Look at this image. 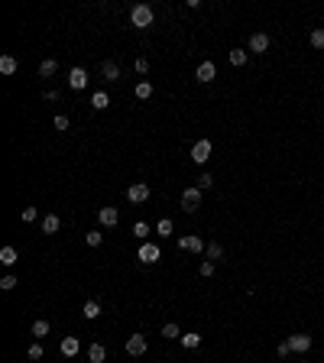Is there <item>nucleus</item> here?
Segmentation results:
<instances>
[{
  "label": "nucleus",
  "mask_w": 324,
  "mask_h": 363,
  "mask_svg": "<svg viewBox=\"0 0 324 363\" xmlns=\"http://www.w3.org/2000/svg\"><path fill=\"white\" fill-rule=\"evenodd\" d=\"M23 221L32 224V221H36V208H23Z\"/></svg>",
  "instance_id": "e433bc0d"
},
{
  "label": "nucleus",
  "mask_w": 324,
  "mask_h": 363,
  "mask_svg": "<svg viewBox=\"0 0 324 363\" xmlns=\"http://www.w3.org/2000/svg\"><path fill=\"white\" fill-rule=\"evenodd\" d=\"M97 221L104 227H114L117 221H120V211H117V208H97Z\"/></svg>",
  "instance_id": "1a4fd4ad"
},
{
  "label": "nucleus",
  "mask_w": 324,
  "mask_h": 363,
  "mask_svg": "<svg viewBox=\"0 0 324 363\" xmlns=\"http://www.w3.org/2000/svg\"><path fill=\"white\" fill-rule=\"evenodd\" d=\"M100 75L107 78V81H117V78H120V65H117V62H110V59H107V62L100 65Z\"/></svg>",
  "instance_id": "2eb2a0df"
},
{
  "label": "nucleus",
  "mask_w": 324,
  "mask_h": 363,
  "mask_svg": "<svg viewBox=\"0 0 324 363\" xmlns=\"http://www.w3.org/2000/svg\"><path fill=\"white\" fill-rule=\"evenodd\" d=\"M156 231H159V237H172V221H169V217H162L159 224H156Z\"/></svg>",
  "instance_id": "393cba45"
},
{
  "label": "nucleus",
  "mask_w": 324,
  "mask_h": 363,
  "mask_svg": "<svg viewBox=\"0 0 324 363\" xmlns=\"http://www.w3.org/2000/svg\"><path fill=\"white\" fill-rule=\"evenodd\" d=\"M208 159H211V143H208V139H198V143L192 146V163L204 165Z\"/></svg>",
  "instance_id": "7ed1b4c3"
},
{
  "label": "nucleus",
  "mask_w": 324,
  "mask_h": 363,
  "mask_svg": "<svg viewBox=\"0 0 324 363\" xmlns=\"http://www.w3.org/2000/svg\"><path fill=\"white\" fill-rule=\"evenodd\" d=\"M59 227H62L59 214H46V217H42V233H59Z\"/></svg>",
  "instance_id": "ddd939ff"
},
{
  "label": "nucleus",
  "mask_w": 324,
  "mask_h": 363,
  "mask_svg": "<svg viewBox=\"0 0 324 363\" xmlns=\"http://www.w3.org/2000/svg\"><path fill=\"white\" fill-rule=\"evenodd\" d=\"M149 94H153V85H149V81H139V85H136V98H149Z\"/></svg>",
  "instance_id": "c85d7f7f"
},
{
  "label": "nucleus",
  "mask_w": 324,
  "mask_h": 363,
  "mask_svg": "<svg viewBox=\"0 0 324 363\" xmlns=\"http://www.w3.org/2000/svg\"><path fill=\"white\" fill-rule=\"evenodd\" d=\"M130 23L136 26V30H149V26H153V7H149V3H136V7L130 10Z\"/></svg>",
  "instance_id": "f257e3e1"
},
{
  "label": "nucleus",
  "mask_w": 324,
  "mask_h": 363,
  "mask_svg": "<svg viewBox=\"0 0 324 363\" xmlns=\"http://www.w3.org/2000/svg\"><path fill=\"white\" fill-rule=\"evenodd\" d=\"M227 59H230V65H247V52H243V49H230V52H227Z\"/></svg>",
  "instance_id": "6ab92c4d"
},
{
  "label": "nucleus",
  "mask_w": 324,
  "mask_h": 363,
  "mask_svg": "<svg viewBox=\"0 0 324 363\" xmlns=\"http://www.w3.org/2000/svg\"><path fill=\"white\" fill-rule=\"evenodd\" d=\"M194 75H198V81H201V85H208V81H214V75H217V65H214V62H201Z\"/></svg>",
  "instance_id": "0eeeda50"
},
{
  "label": "nucleus",
  "mask_w": 324,
  "mask_h": 363,
  "mask_svg": "<svg viewBox=\"0 0 324 363\" xmlns=\"http://www.w3.org/2000/svg\"><path fill=\"white\" fill-rule=\"evenodd\" d=\"M68 85L75 88V91H81V88L88 85V71H85V68H71V75H68Z\"/></svg>",
  "instance_id": "f8f14e48"
},
{
  "label": "nucleus",
  "mask_w": 324,
  "mask_h": 363,
  "mask_svg": "<svg viewBox=\"0 0 324 363\" xmlns=\"http://www.w3.org/2000/svg\"><path fill=\"white\" fill-rule=\"evenodd\" d=\"M0 263H3V266H13L16 263V250L13 247H3V250H0Z\"/></svg>",
  "instance_id": "412c9836"
},
{
  "label": "nucleus",
  "mask_w": 324,
  "mask_h": 363,
  "mask_svg": "<svg viewBox=\"0 0 324 363\" xmlns=\"http://www.w3.org/2000/svg\"><path fill=\"white\" fill-rule=\"evenodd\" d=\"M26 357H30V360H42V347H39V344H30Z\"/></svg>",
  "instance_id": "473e14b6"
},
{
  "label": "nucleus",
  "mask_w": 324,
  "mask_h": 363,
  "mask_svg": "<svg viewBox=\"0 0 324 363\" xmlns=\"http://www.w3.org/2000/svg\"><path fill=\"white\" fill-rule=\"evenodd\" d=\"M266 49H269V36H266V33H253V36H250V52L262 55Z\"/></svg>",
  "instance_id": "423d86ee"
},
{
  "label": "nucleus",
  "mask_w": 324,
  "mask_h": 363,
  "mask_svg": "<svg viewBox=\"0 0 324 363\" xmlns=\"http://www.w3.org/2000/svg\"><path fill=\"white\" fill-rule=\"evenodd\" d=\"M0 289H3V292L16 289V276H3V279H0Z\"/></svg>",
  "instance_id": "2f4dec72"
},
{
  "label": "nucleus",
  "mask_w": 324,
  "mask_h": 363,
  "mask_svg": "<svg viewBox=\"0 0 324 363\" xmlns=\"http://www.w3.org/2000/svg\"><path fill=\"white\" fill-rule=\"evenodd\" d=\"M81 315H85L88 321H94V318H100V305H97V301H85V308H81Z\"/></svg>",
  "instance_id": "a211bd4d"
},
{
  "label": "nucleus",
  "mask_w": 324,
  "mask_h": 363,
  "mask_svg": "<svg viewBox=\"0 0 324 363\" xmlns=\"http://www.w3.org/2000/svg\"><path fill=\"white\" fill-rule=\"evenodd\" d=\"M0 71H3V75H13V71H16V59H13V55H3V59H0Z\"/></svg>",
  "instance_id": "aec40b11"
},
{
  "label": "nucleus",
  "mask_w": 324,
  "mask_h": 363,
  "mask_svg": "<svg viewBox=\"0 0 324 363\" xmlns=\"http://www.w3.org/2000/svg\"><path fill=\"white\" fill-rule=\"evenodd\" d=\"M311 46H315V49H324V26L311 33Z\"/></svg>",
  "instance_id": "bb28decb"
},
{
  "label": "nucleus",
  "mask_w": 324,
  "mask_h": 363,
  "mask_svg": "<svg viewBox=\"0 0 324 363\" xmlns=\"http://www.w3.org/2000/svg\"><path fill=\"white\" fill-rule=\"evenodd\" d=\"M159 247H156V243H143V247H139V260H143V263H159Z\"/></svg>",
  "instance_id": "9d476101"
},
{
  "label": "nucleus",
  "mask_w": 324,
  "mask_h": 363,
  "mask_svg": "<svg viewBox=\"0 0 324 363\" xmlns=\"http://www.w3.org/2000/svg\"><path fill=\"white\" fill-rule=\"evenodd\" d=\"M127 354H130V357L146 354V337H143V334H130V340H127Z\"/></svg>",
  "instance_id": "39448f33"
},
{
  "label": "nucleus",
  "mask_w": 324,
  "mask_h": 363,
  "mask_svg": "<svg viewBox=\"0 0 324 363\" xmlns=\"http://www.w3.org/2000/svg\"><path fill=\"white\" fill-rule=\"evenodd\" d=\"M301 363H305V360H301Z\"/></svg>",
  "instance_id": "ea45409f"
},
{
  "label": "nucleus",
  "mask_w": 324,
  "mask_h": 363,
  "mask_svg": "<svg viewBox=\"0 0 324 363\" xmlns=\"http://www.w3.org/2000/svg\"><path fill=\"white\" fill-rule=\"evenodd\" d=\"M182 344H185V347H188V350H194V347H201V334H194V331H192V334H182Z\"/></svg>",
  "instance_id": "5701e85b"
},
{
  "label": "nucleus",
  "mask_w": 324,
  "mask_h": 363,
  "mask_svg": "<svg viewBox=\"0 0 324 363\" xmlns=\"http://www.w3.org/2000/svg\"><path fill=\"white\" fill-rule=\"evenodd\" d=\"M49 334V321H32V337H46Z\"/></svg>",
  "instance_id": "a878e982"
},
{
  "label": "nucleus",
  "mask_w": 324,
  "mask_h": 363,
  "mask_svg": "<svg viewBox=\"0 0 324 363\" xmlns=\"http://www.w3.org/2000/svg\"><path fill=\"white\" fill-rule=\"evenodd\" d=\"M127 198H130L133 204H143V201H149V185H146V182H136V185H130Z\"/></svg>",
  "instance_id": "20e7f679"
},
{
  "label": "nucleus",
  "mask_w": 324,
  "mask_h": 363,
  "mask_svg": "<svg viewBox=\"0 0 324 363\" xmlns=\"http://www.w3.org/2000/svg\"><path fill=\"white\" fill-rule=\"evenodd\" d=\"M211 185H214V178H211L208 172H201V175H198V188L204 192V188H211Z\"/></svg>",
  "instance_id": "7c9ffc66"
},
{
  "label": "nucleus",
  "mask_w": 324,
  "mask_h": 363,
  "mask_svg": "<svg viewBox=\"0 0 324 363\" xmlns=\"http://www.w3.org/2000/svg\"><path fill=\"white\" fill-rule=\"evenodd\" d=\"M133 233H136V237H146V233H149V227L143 224V221H136V224H133Z\"/></svg>",
  "instance_id": "f704fd0d"
},
{
  "label": "nucleus",
  "mask_w": 324,
  "mask_h": 363,
  "mask_svg": "<svg viewBox=\"0 0 324 363\" xmlns=\"http://www.w3.org/2000/svg\"><path fill=\"white\" fill-rule=\"evenodd\" d=\"M289 344H292L295 354H305V350L311 347V337H308V334H292V337H289Z\"/></svg>",
  "instance_id": "9b49d317"
},
{
  "label": "nucleus",
  "mask_w": 324,
  "mask_h": 363,
  "mask_svg": "<svg viewBox=\"0 0 324 363\" xmlns=\"http://www.w3.org/2000/svg\"><path fill=\"white\" fill-rule=\"evenodd\" d=\"M178 247H182V250H188V253H201V250H208L204 243H201V237H194V233L182 237V240H178Z\"/></svg>",
  "instance_id": "6e6552de"
},
{
  "label": "nucleus",
  "mask_w": 324,
  "mask_h": 363,
  "mask_svg": "<svg viewBox=\"0 0 324 363\" xmlns=\"http://www.w3.org/2000/svg\"><path fill=\"white\" fill-rule=\"evenodd\" d=\"M292 354V344H289V340H282V344H279V357H289Z\"/></svg>",
  "instance_id": "4c0bfd02"
},
{
  "label": "nucleus",
  "mask_w": 324,
  "mask_h": 363,
  "mask_svg": "<svg viewBox=\"0 0 324 363\" xmlns=\"http://www.w3.org/2000/svg\"><path fill=\"white\" fill-rule=\"evenodd\" d=\"M55 130H68V117H62V114L55 117Z\"/></svg>",
  "instance_id": "c9c22d12"
},
{
  "label": "nucleus",
  "mask_w": 324,
  "mask_h": 363,
  "mask_svg": "<svg viewBox=\"0 0 324 363\" xmlns=\"http://www.w3.org/2000/svg\"><path fill=\"white\" fill-rule=\"evenodd\" d=\"M55 68H59V62H55V59H46V62L39 65V75L49 78V75H55Z\"/></svg>",
  "instance_id": "4be33fe9"
},
{
  "label": "nucleus",
  "mask_w": 324,
  "mask_h": 363,
  "mask_svg": "<svg viewBox=\"0 0 324 363\" xmlns=\"http://www.w3.org/2000/svg\"><path fill=\"white\" fill-rule=\"evenodd\" d=\"M91 107H94V110L110 107V94H107V91H94V94H91Z\"/></svg>",
  "instance_id": "4468645a"
},
{
  "label": "nucleus",
  "mask_w": 324,
  "mask_h": 363,
  "mask_svg": "<svg viewBox=\"0 0 324 363\" xmlns=\"http://www.w3.org/2000/svg\"><path fill=\"white\" fill-rule=\"evenodd\" d=\"M182 208L188 211V214H194V211L201 208V188L194 185V188H185L182 192Z\"/></svg>",
  "instance_id": "f03ea898"
},
{
  "label": "nucleus",
  "mask_w": 324,
  "mask_h": 363,
  "mask_svg": "<svg viewBox=\"0 0 324 363\" xmlns=\"http://www.w3.org/2000/svg\"><path fill=\"white\" fill-rule=\"evenodd\" d=\"M78 350H81V340L78 337H62V354L65 357H75Z\"/></svg>",
  "instance_id": "dca6fc26"
},
{
  "label": "nucleus",
  "mask_w": 324,
  "mask_h": 363,
  "mask_svg": "<svg viewBox=\"0 0 324 363\" xmlns=\"http://www.w3.org/2000/svg\"><path fill=\"white\" fill-rule=\"evenodd\" d=\"M88 247H100V243H104V233H97V231H91V233H88Z\"/></svg>",
  "instance_id": "cd10ccee"
},
{
  "label": "nucleus",
  "mask_w": 324,
  "mask_h": 363,
  "mask_svg": "<svg viewBox=\"0 0 324 363\" xmlns=\"http://www.w3.org/2000/svg\"><path fill=\"white\" fill-rule=\"evenodd\" d=\"M104 357H107V350L100 347V344H91V347H88V360L91 363H104Z\"/></svg>",
  "instance_id": "f3484780"
},
{
  "label": "nucleus",
  "mask_w": 324,
  "mask_h": 363,
  "mask_svg": "<svg viewBox=\"0 0 324 363\" xmlns=\"http://www.w3.org/2000/svg\"><path fill=\"white\" fill-rule=\"evenodd\" d=\"M201 276H204V279L214 276V263H211V260H204V263H201Z\"/></svg>",
  "instance_id": "72a5a7b5"
},
{
  "label": "nucleus",
  "mask_w": 324,
  "mask_h": 363,
  "mask_svg": "<svg viewBox=\"0 0 324 363\" xmlns=\"http://www.w3.org/2000/svg\"><path fill=\"white\" fill-rule=\"evenodd\" d=\"M149 68V62H146V59H143V55H139V59H136V71H139V75H143V71H146Z\"/></svg>",
  "instance_id": "58836bf2"
},
{
  "label": "nucleus",
  "mask_w": 324,
  "mask_h": 363,
  "mask_svg": "<svg viewBox=\"0 0 324 363\" xmlns=\"http://www.w3.org/2000/svg\"><path fill=\"white\" fill-rule=\"evenodd\" d=\"M162 337L175 340V337H182V331H178V325H165V328H162Z\"/></svg>",
  "instance_id": "c756f323"
},
{
  "label": "nucleus",
  "mask_w": 324,
  "mask_h": 363,
  "mask_svg": "<svg viewBox=\"0 0 324 363\" xmlns=\"http://www.w3.org/2000/svg\"><path fill=\"white\" fill-rule=\"evenodd\" d=\"M204 253H208V260L214 263V260H221V256H224V247H221V243H208V250H204Z\"/></svg>",
  "instance_id": "b1692460"
}]
</instances>
